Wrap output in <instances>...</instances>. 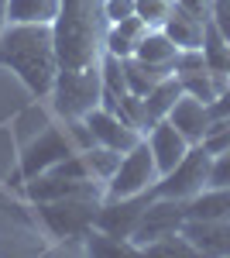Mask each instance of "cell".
Wrapping results in <instances>:
<instances>
[{"label": "cell", "mask_w": 230, "mask_h": 258, "mask_svg": "<svg viewBox=\"0 0 230 258\" xmlns=\"http://www.w3.org/2000/svg\"><path fill=\"white\" fill-rule=\"evenodd\" d=\"M103 200L93 197H62V200H45L35 203L38 207L41 224L48 227V234L58 241H79L96 227V210H100Z\"/></svg>", "instance_id": "obj_4"}, {"label": "cell", "mask_w": 230, "mask_h": 258, "mask_svg": "<svg viewBox=\"0 0 230 258\" xmlns=\"http://www.w3.org/2000/svg\"><path fill=\"white\" fill-rule=\"evenodd\" d=\"M100 62L86 69H58L52 97H48L58 120H79L103 103V66Z\"/></svg>", "instance_id": "obj_3"}, {"label": "cell", "mask_w": 230, "mask_h": 258, "mask_svg": "<svg viewBox=\"0 0 230 258\" xmlns=\"http://www.w3.org/2000/svg\"><path fill=\"white\" fill-rule=\"evenodd\" d=\"M148 35V24L137 18H127V21H117L107 28V52L117 55V59H131L137 52V41Z\"/></svg>", "instance_id": "obj_18"}, {"label": "cell", "mask_w": 230, "mask_h": 258, "mask_svg": "<svg viewBox=\"0 0 230 258\" xmlns=\"http://www.w3.org/2000/svg\"><path fill=\"white\" fill-rule=\"evenodd\" d=\"M158 179H162V172L155 165V155H151V148H148V141L141 138L131 152H124L120 169L107 179V197H134V193L155 189Z\"/></svg>", "instance_id": "obj_7"}, {"label": "cell", "mask_w": 230, "mask_h": 258, "mask_svg": "<svg viewBox=\"0 0 230 258\" xmlns=\"http://www.w3.org/2000/svg\"><path fill=\"white\" fill-rule=\"evenodd\" d=\"M172 11H175V0H134V14L148 28H165Z\"/></svg>", "instance_id": "obj_25"}, {"label": "cell", "mask_w": 230, "mask_h": 258, "mask_svg": "<svg viewBox=\"0 0 230 258\" xmlns=\"http://www.w3.org/2000/svg\"><path fill=\"white\" fill-rule=\"evenodd\" d=\"M227 52H230V41L213 28V21L206 24V35H203V55H206V66L216 69V73H227Z\"/></svg>", "instance_id": "obj_24"}, {"label": "cell", "mask_w": 230, "mask_h": 258, "mask_svg": "<svg viewBox=\"0 0 230 258\" xmlns=\"http://www.w3.org/2000/svg\"><path fill=\"white\" fill-rule=\"evenodd\" d=\"M107 11L103 0H62L58 18L52 21L55 52L62 69L96 66L107 52Z\"/></svg>", "instance_id": "obj_2"}, {"label": "cell", "mask_w": 230, "mask_h": 258, "mask_svg": "<svg viewBox=\"0 0 230 258\" xmlns=\"http://www.w3.org/2000/svg\"><path fill=\"white\" fill-rule=\"evenodd\" d=\"M7 7H11V0H0V31L7 28Z\"/></svg>", "instance_id": "obj_32"}, {"label": "cell", "mask_w": 230, "mask_h": 258, "mask_svg": "<svg viewBox=\"0 0 230 258\" xmlns=\"http://www.w3.org/2000/svg\"><path fill=\"white\" fill-rule=\"evenodd\" d=\"M24 193L31 203H45V200H62V197H107V182H100L93 176H58V172H41L35 179H24Z\"/></svg>", "instance_id": "obj_9"}, {"label": "cell", "mask_w": 230, "mask_h": 258, "mask_svg": "<svg viewBox=\"0 0 230 258\" xmlns=\"http://www.w3.org/2000/svg\"><path fill=\"white\" fill-rule=\"evenodd\" d=\"M169 120H172V124L182 131V135H186V138H189V145H199V141H203V135H206V127H210V107H206L203 100L182 93V97L175 100Z\"/></svg>", "instance_id": "obj_14"}, {"label": "cell", "mask_w": 230, "mask_h": 258, "mask_svg": "<svg viewBox=\"0 0 230 258\" xmlns=\"http://www.w3.org/2000/svg\"><path fill=\"white\" fill-rule=\"evenodd\" d=\"M62 0H11L7 24H52Z\"/></svg>", "instance_id": "obj_21"}, {"label": "cell", "mask_w": 230, "mask_h": 258, "mask_svg": "<svg viewBox=\"0 0 230 258\" xmlns=\"http://www.w3.org/2000/svg\"><path fill=\"white\" fill-rule=\"evenodd\" d=\"M103 11H107L110 24L127 21V18H134V0H103Z\"/></svg>", "instance_id": "obj_28"}, {"label": "cell", "mask_w": 230, "mask_h": 258, "mask_svg": "<svg viewBox=\"0 0 230 258\" xmlns=\"http://www.w3.org/2000/svg\"><path fill=\"white\" fill-rule=\"evenodd\" d=\"M203 148H206L210 155L227 152V148H230V117L210 120V127H206V135H203Z\"/></svg>", "instance_id": "obj_26"}, {"label": "cell", "mask_w": 230, "mask_h": 258, "mask_svg": "<svg viewBox=\"0 0 230 258\" xmlns=\"http://www.w3.org/2000/svg\"><path fill=\"white\" fill-rule=\"evenodd\" d=\"M213 28L230 41V0H213Z\"/></svg>", "instance_id": "obj_29"}, {"label": "cell", "mask_w": 230, "mask_h": 258, "mask_svg": "<svg viewBox=\"0 0 230 258\" xmlns=\"http://www.w3.org/2000/svg\"><path fill=\"white\" fill-rule=\"evenodd\" d=\"M76 141L69 135L65 120H45L31 138L21 145V179H35L48 169H55L58 162H65L69 155H76Z\"/></svg>", "instance_id": "obj_5"}, {"label": "cell", "mask_w": 230, "mask_h": 258, "mask_svg": "<svg viewBox=\"0 0 230 258\" xmlns=\"http://www.w3.org/2000/svg\"><path fill=\"white\" fill-rule=\"evenodd\" d=\"M175 76L189 97L203 100V103H210L223 90H230V73H216V69H196V73H175Z\"/></svg>", "instance_id": "obj_19"}, {"label": "cell", "mask_w": 230, "mask_h": 258, "mask_svg": "<svg viewBox=\"0 0 230 258\" xmlns=\"http://www.w3.org/2000/svg\"><path fill=\"white\" fill-rule=\"evenodd\" d=\"M210 169H213V155L199 141V145H192L186 152V159L179 162L172 172H165L155 182L151 193L155 197H169V200H192L196 193H203L210 186Z\"/></svg>", "instance_id": "obj_6"}, {"label": "cell", "mask_w": 230, "mask_h": 258, "mask_svg": "<svg viewBox=\"0 0 230 258\" xmlns=\"http://www.w3.org/2000/svg\"><path fill=\"white\" fill-rule=\"evenodd\" d=\"M86 124H90V131H93V141L96 145H107V148H117V152H131L137 141L144 138L137 127H131L124 117H117L114 110H107V107H96L86 114Z\"/></svg>", "instance_id": "obj_12"}, {"label": "cell", "mask_w": 230, "mask_h": 258, "mask_svg": "<svg viewBox=\"0 0 230 258\" xmlns=\"http://www.w3.org/2000/svg\"><path fill=\"white\" fill-rule=\"evenodd\" d=\"M182 234L189 238L196 255H216L230 258V217L227 220H186Z\"/></svg>", "instance_id": "obj_13"}, {"label": "cell", "mask_w": 230, "mask_h": 258, "mask_svg": "<svg viewBox=\"0 0 230 258\" xmlns=\"http://www.w3.org/2000/svg\"><path fill=\"white\" fill-rule=\"evenodd\" d=\"M0 69H11L35 100L52 97L62 69L52 24H7L0 31Z\"/></svg>", "instance_id": "obj_1"}, {"label": "cell", "mask_w": 230, "mask_h": 258, "mask_svg": "<svg viewBox=\"0 0 230 258\" xmlns=\"http://www.w3.org/2000/svg\"><path fill=\"white\" fill-rule=\"evenodd\" d=\"M186 214L192 220H227L230 217V186H206L203 193L186 200Z\"/></svg>", "instance_id": "obj_16"}, {"label": "cell", "mask_w": 230, "mask_h": 258, "mask_svg": "<svg viewBox=\"0 0 230 258\" xmlns=\"http://www.w3.org/2000/svg\"><path fill=\"white\" fill-rule=\"evenodd\" d=\"M186 90H182V83H179V76H165L162 83H155L151 90L144 93V131L148 127H155L158 120H165L169 114H172V107H175V100L182 97Z\"/></svg>", "instance_id": "obj_15"}, {"label": "cell", "mask_w": 230, "mask_h": 258, "mask_svg": "<svg viewBox=\"0 0 230 258\" xmlns=\"http://www.w3.org/2000/svg\"><path fill=\"white\" fill-rule=\"evenodd\" d=\"M144 141H148V148H151L155 165H158V172H162V176H165V172H172L175 165L186 159V152L192 148L189 138H186V135H182L169 117L158 120L155 127H148V131H144Z\"/></svg>", "instance_id": "obj_11"}, {"label": "cell", "mask_w": 230, "mask_h": 258, "mask_svg": "<svg viewBox=\"0 0 230 258\" xmlns=\"http://www.w3.org/2000/svg\"><path fill=\"white\" fill-rule=\"evenodd\" d=\"M155 193L144 189V193H134V197H103L100 210H96V227L114 234V238L131 241L137 231V224L144 220V210L151 207Z\"/></svg>", "instance_id": "obj_8"}, {"label": "cell", "mask_w": 230, "mask_h": 258, "mask_svg": "<svg viewBox=\"0 0 230 258\" xmlns=\"http://www.w3.org/2000/svg\"><path fill=\"white\" fill-rule=\"evenodd\" d=\"M210 186H230V148L213 155V169H210Z\"/></svg>", "instance_id": "obj_27"}, {"label": "cell", "mask_w": 230, "mask_h": 258, "mask_svg": "<svg viewBox=\"0 0 230 258\" xmlns=\"http://www.w3.org/2000/svg\"><path fill=\"white\" fill-rule=\"evenodd\" d=\"M186 200H169V197H155L151 207L144 210V220L137 224L134 238H131V244H134L137 251H144L151 241L165 238V234H175V231H182V224H186Z\"/></svg>", "instance_id": "obj_10"}, {"label": "cell", "mask_w": 230, "mask_h": 258, "mask_svg": "<svg viewBox=\"0 0 230 258\" xmlns=\"http://www.w3.org/2000/svg\"><path fill=\"white\" fill-rule=\"evenodd\" d=\"M182 11H189L192 18H199V21H210L213 18V0H175Z\"/></svg>", "instance_id": "obj_30"}, {"label": "cell", "mask_w": 230, "mask_h": 258, "mask_svg": "<svg viewBox=\"0 0 230 258\" xmlns=\"http://www.w3.org/2000/svg\"><path fill=\"white\" fill-rule=\"evenodd\" d=\"M120 62H124L127 90H131V93H137V97H144L155 83H162L165 76H172V73H175V66H155V62H141L137 55H131V59H120Z\"/></svg>", "instance_id": "obj_20"}, {"label": "cell", "mask_w": 230, "mask_h": 258, "mask_svg": "<svg viewBox=\"0 0 230 258\" xmlns=\"http://www.w3.org/2000/svg\"><path fill=\"white\" fill-rule=\"evenodd\" d=\"M141 62H155V66H175V55H179V45H175L162 28H148V35L137 41V52Z\"/></svg>", "instance_id": "obj_22"}, {"label": "cell", "mask_w": 230, "mask_h": 258, "mask_svg": "<svg viewBox=\"0 0 230 258\" xmlns=\"http://www.w3.org/2000/svg\"><path fill=\"white\" fill-rule=\"evenodd\" d=\"M227 73H230V52H227Z\"/></svg>", "instance_id": "obj_33"}, {"label": "cell", "mask_w": 230, "mask_h": 258, "mask_svg": "<svg viewBox=\"0 0 230 258\" xmlns=\"http://www.w3.org/2000/svg\"><path fill=\"white\" fill-rule=\"evenodd\" d=\"M210 107V120H216V117H230V90H223L216 100H210L206 103Z\"/></svg>", "instance_id": "obj_31"}, {"label": "cell", "mask_w": 230, "mask_h": 258, "mask_svg": "<svg viewBox=\"0 0 230 258\" xmlns=\"http://www.w3.org/2000/svg\"><path fill=\"white\" fill-rule=\"evenodd\" d=\"M206 24L210 21H199V18H192L189 11H182L179 4H175V11H172V18L165 21V35L179 45V52L182 48H203V35H206Z\"/></svg>", "instance_id": "obj_17"}, {"label": "cell", "mask_w": 230, "mask_h": 258, "mask_svg": "<svg viewBox=\"0 0 230 258\" xmlns=\"http://www.w3.org/2000/svg\"><path fill=\"white\" fill-rule=\"evenodd\" d=\"M83 159H86V169H90V176L100 179V182H107V179H110L117 169H120V159H124V152H117V148H107V145H90V148L83 152Z\"/></svg>", "instance_id": "obj_23"}]
</instances>
